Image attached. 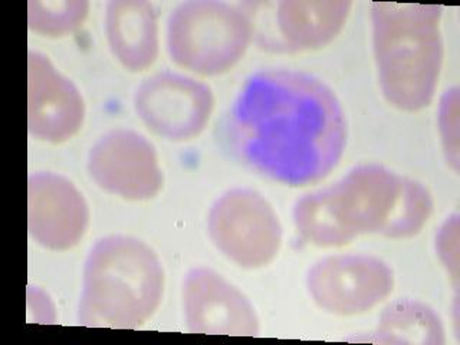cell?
I'll return each mask as SVG.
<instances>
[{
	"instance_id": "obj_2",
	"label": "cell",
	"mask_w": 460,
	"mask_h": 345,
	"mask_svg": "<svg viewBox=\"0 0 460 345\" xmlns=\"http://www.w3.org/2000/svg\"><path fill=\"white\" fill-rule=\"evenodd\" d=\"M433 198L420 181L385 165L363 164L323 190L306 193L294 206V223L305 243L341 248L359 234L411 239L433 213Z\"/></svg>"
},
{
	"instance_id": "obj_16",
	"label": "cell",
	"mask_w": 460,
	"mask_h": 345,
	"mask_svg": "<svg viewBox=\"0 0 460 345\" xmlns=\"http://www.w3.org/2000/svg\"><path fill=\"white\" fill-rule=\"evenodd\" d=\"M90 12L86 0H31L28 26L32 32L47 38H65L75 32Z\"/></svg>"
},
{
	"instance_id": "obj_10",
	"label": "cell",
	"mask_w": 460,
	"mask_h": 345,
	"mask_svg": "<svg viewBox=\"0 0 460 345\" xmlns=\"http://www.w3.org/2000/svg\"><path fill=\"white\" fill-rule=\"evenodd\" d=\"M90 225L83 193L57 172H33L28 180V229L36 243L49 251L75 248Z\"/></svg>"
},
{
	"instance_id": "obj_3",
	"label": "cell",
	"mask_w": 460,
	"mask_h": 345,
	"mask_svg": "<svg viewBox=\"0 0 460 345\" xmlns=\"http://www.w3.org/2000/svg\"><path fill=\"white\" fill-rule=\"evenodd\" d=\"M442 11L438 4H371L381 93L397 110L421 111L435 98L445 58Z\"/></svg>"
},
{
	"instance_id": "obj_6",
	"label": "cell",
	"mask_w": 460,
	"mask_h": 345,
	"mask_svg": "<svg viewBox=\"0 0 460 345\" xmlns=\"http://www.w3.org/2000/svg\"><path fill=\"white\" fill-rule=\"evenodd\" d=\"M208 229L216 249L243 270L270 265L284 234L272 205L251 189H234L220 196L208 213Z\"/></svg>"
},
{
	"instance_id": "obj_18",
	"label": "cell",
	"mask_w": 460,
	"mask_h": 345,
	"mask_svg": "<svg viewBox=\"0 0 460 345\" xmlns=\"http://www.w3.org/2000/svg\"><path fill=\"white\" fill-rule=\"evenodd\" d=\"M436 249L446 268L457 280L459 273V216L453 215L446 220L436 236Z\"/></svg>"
},
{
	"instance_id": "obj_11",
	"label": "cell",
	"mask_w": 460,
	"mask_h": 345,
	"mask_svg": "<svg viewBox=\"0 0 460 345\" xmlns=\"http://www.w3.org/2000/svg\"><path fill=\"white\" fill-rule=\"evenodd\" d=\"M186 325L193 334L256 337L258 314L248 296L220 273L194 268L183 282Z\"/></svg>"
},
{
	"instance_id": "obj_5",
	"label": "cell",
	"mask_w": 460,
	"mask_h": 345,
	"mask_svg": "<svg viewBox=\"0 0 460 345\" xmlns=\"http://www.w3.org/2000/svg\"><path fill=\"white\" fill-rule=\"evenodd\" d=\"M253 28L239 7L216 0H191L177 6L167 23L172 61L201 76L226 74L251 45Z\"/></svg>"
},
{
	"instance_id": "obj_14",
	"label": "cell",
	"mask_w": 460,
	"mask_h": 345,
	"mask_svg": "<svg viewBox=\"0 0 460 345\" xmlns=\"http://www.w3.org/2000/svg\"><path fill=\"white\" fill-rule=\"evenodd\" d=\"M351 7L349 0H284L277 4L278 29L292 49H320L340 35Z\"/></svg>"
},
{
	"instance_id": "obj_15",
	"label": "cell",
	"mask_w": 460,
	"mask_h": 345,
	"mask_svg": "<svg viewBox=\"0 0 460 345\" xmlns=\"http://www.w3.org/2000/svg\"><path fill=\"white\" fill-rule=\"evenodd\" d=\"M366 341L380 344L443 345L445 327L435 309L423 302L400 299L378 318V325Z\"/></svg>"
},
{
	"instance_id": "obj_7",
	"label": "cell",
	"mask_w": 460,
	"mask_h": 345,
	"mask_svg": "<svg viewBox=\"0 0 460 345\" xmlns=\"http://www.w3.org/2000/svg\"><path fill=\"white\" fill-rule=\"evenodd\" d=\"M306 288L313 301L325 313L361 315L392 295L394 273L376 256H327L309 268Z\"/></svg>"
},
{
	"instance_id": "obj_1",
	"label": "cell",
	"mask_w": 460,
	"mask_h": 345,
	"mask_svg": "<svg viewBox=\"0 0 460 345\" xmlns=\"http://www.w3.org/2000/svg\"><path fill=\"white\" fill-rule=\"evenodd\" d=\"M237 160L259 176L289 187L327 179L341 162L347 121L334 91L291 69L249 76L227 121Z\"/></svg>"
},
{
	"instance_id": "obj_4",
	"label": "cell",
	"mask_w": 460,
	"mask_h": 345,
	"mask_svg": "<svg viewBox=\"0 0 460 345\" xmlns=\"http://www.w3.org/2000/svg\"><path fill=\"white\" fill-rule=\"evenodd\" d=\"M164 294V270L140 239L102 237L84 266L78 323L90 328L136 330L155 315Z\"/></svg>"
},
{
	"instance_id": "obj_17",
	"label": "cell",
	"mask_w": 460,
	"mask_h": 345,
	"mask_svg": "<svg viewBox=\"0 0 460 345\" xmlns=\"http://www.w3.org/2000/svg\"><path fill=\"white\" fill-rule=\"evenodd\" d=\"M440 133L446 157L455 172L459 170V91H447L440 105Z\"/></svg>"
},
{
	"instance_id": "obj_12",
	"label": "cell",
	"mask_w": 460,
	"mask_h": 345,
	"mask_svg": "<svg viewBox=\"0 0 460 345\" xmlns=\"http://www.w3.org/2000/svg\"><path fill=\"white\" fill-rule=\"evenodd\" d=\"M85 104L71 79L47 55H28V129L36 140L62 144L83 128Z\"/></svg>"
},
{
	"instance_id": "obj_8",
	"label": "cell",
	"mask_w": 460,
	"mask_h": 345,
	"mask_svg": "<svg viewBox=\"0 0 460 345\" xmlns=\"http://www.w3.org/2000/svg\"><path fill=\"white\" fill-rule=\"evenodd\" d=\"M138 119L169 141L200 136L215 110L210 86L176 72H160L144 79L134 95Z\"/></svg>"
},
{
	"instance_id": "obj_13",
	"label": "cell",
	"mask_w": 460,
	"mask_h": 345,
	"mask_svg": "<svg viewBox=\"0 0 460 345\" xmlns=\"http://www.w3.org/2000/svg\"><path fill=\"white\" fill-rule=\"evenodd\" d=\"M105 35L112 55L131 72H143L158 58V18L146 0H112L105 11Z\"/></svg>"
},
{
	"instance_id": "obj_9",
	"label": "cell",
	"mask_w": 460,
	"mask_h": 345,
	"mask_svg": "<svg viewBox=\"0 0 460 345\" xmlns=\"http://www.w3.org/2000/svg\"><path fill=\"white\" fill-rule=\"evenodd\" d=\"M86 167L100 189L126 200H150L163 189L155 146L131 129H114L101 137L91 148Z\"/></svg>"
}]
</instances>
